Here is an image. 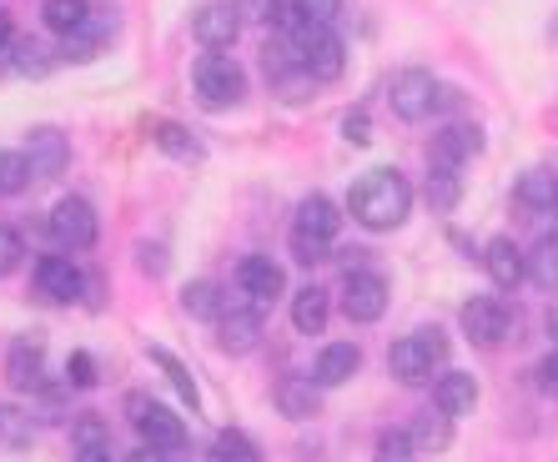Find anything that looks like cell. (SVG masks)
<instances>
[{
  "label": "cell",
  "instance_id": "cell-24",
  "mask_svg": "<svg viewBox=\"0 0 558 462\" xmlns=\"http://www.w3.org/2000/svg\"><path fill=\"white\" fill-rule=\"evenodd\" d=\"M11 65L21 71V76L40 81V76H51V71H56V51H51V46H46L40 36H15V56H11Z\"/></svg>",
  "mask_w": 558,
  "mask_h": 462
},
{
  "label": "cell",
  "instance_id": "cell-32",
  "mask_svg": "<svg viewBox=\"0 0 558 462\" xmlns=\"http://www.w3.org/2000/svg\"><path fill=\"white\" fill-rule=\"evenodd\" d=\"M211 462H262L257 442H252L247 433H236V427H227V433H217V448H211Z\"/></svg>",
  "mask_w": 558,
  "mask_h": 462
},
{
  "label": "cell",
  "instance_id": "cell-41",
  "mask_svg": "<svg viewBox=\"0 0 558 462\" xmlns=\"http://www.w3.org/2000/svg\"><path fill=\"white\" fill-rule=\"evenodd\" d=\"M342 136H348L352 146L373 142V121H367V111H348V115H342Z\"/></svg>",
  "mask_w": 558,
  "mask_h": 462
},
{
  "label": "cell",
  "instance_id": "cell-14",
  "mask_svg": "<svg viewBox=\"0 0 558 462\" xmlns=\"http://www.w3.org/2000/svg\"><path fill=\"white\" fill-rule=\"evenodd\" d=\"M26 161H31V171H36V181L61 177L65 161H71V142H65L56 126H36L31 131V146H26Z\"/></svg>",
  "mask_w": 558,
  "mask_h": 462
},
{
  "label": "cell",
  "instance_id": "cell-22",
  "mask_svg": "<svg viewBox=\"0 0 558 462\" xmlns=\"http://www.w3.org/2000/svg\"><path fill=\"white\" fill-rule=\"evenodd\" d=\"M257 337H262V317L252 307H232L221 317V346H227V352H252Z\"/></svg>",
  "mask_w": 558,
  "mask_h": 462
},
{
  "label": "cell",
  "instance_id": "cell-19",
  "mask_svg": "<svg viewBox=\"0 0 558 462\" xmlns=\"http://www.w3.org/2000/svg\"><path fill=\"white\" fill-rule=\"evenodd\" d=\"M433 402H438V412H448V417L473 412V402H478V382H473V373H442L438 387H433Z\"/></svg>",
  "mask_w": 558,
  "mask_h": 462
},
{
  "label": "cell",
  "instance_id": "cell-31",
  "mask_svg": "<svg viewBox=\"0 0 558 462\" xmlns=\"http://www.w3.org/2000/svg\"><path fill=\"white\" fill-rule=\"evenodd\" d=\"M36 181L26 151H0V196H21Z\"/></svg>",
  "mask_w": 558,
  "mask_h": 462
},
{
  "label": "cell",
  "instance_id": "cell-34",
  "mask_svg": "<svg viewBox=\"0 0 558 462\" xmlns=\"http://www.w3.org/2000/svg\"><path fill=\"white\" fill-rule=\"evenodd\" d=\"M71 442L76 448H111V423L96 417V412H81L76 423H71Z\"/></svg>",
  "mask_w": 558,
  "mask_h": 462
},
{
  "label": "cell",
  "instance_id": "cell-48",
  "mask_svg": "<svg viewBox=\"0 0 558 462\" xmlns=\"http://www.w3.org/2000/svg\"><path fill=\"white\" fill-rule=\"evenodd\" d=\"M544 327H548V337H554V346H558V302L548 307V317H544Z\"/></svg>",
  "mask_w": 558,
  "mask_h": 462
},
{
  "label": "cell",
  "instance_id": "cell-40",
  "mask_svg": "<svg viewBox=\"0 0 558 462\" xmlns=\"http://www.w3.org/2000/svg\"><path fill=\"white\" fill-rule=\"evenodd\" d=\"M65 382H71V387H96L92 352H71V357H65Z\"/></svg>",
  "mask_w": 558,
  "mask_h": 462
},
{
  "label": "cell",
  "instance_id": "cell-46",
  "mask_svg": "<svg viewBox=\"0 0 558 462\" xmlns=\"http://www.w3.org/2000/svg\"><path fill=\"white\" fill-rule=\"evenodd\" d=\"M71 462H111V448H76Z\"/></svg>",
  "mask_w": 558,
  "mask_h": 462
},
{
  "label": "cell",
  "instance_id": "cell-42",
  "mask_svg": "<svg viewBox=\"0 0 558 462\" xmlns=\"http://www.w3.org/2000/svg\"><path fill=\"white\" fill-rule=\"evenodd\" d=\"M232 5H236V15H247V21H277V11H282L277 0H232Z\"/></svg>",
  "mask_w": 558,
  "mask_h": 462
},
{
  "label": "cell",
  "instance_id": "cell-47",
  "mask_svg": "<svg viewBox=\"0 0 558 462\" xmlns=\"http://www.w3.org/2000/svg\"><path fill=\"white\" fill-rule=\"evenodd\" d=\"M126 462H171V458H167V452H161V448H136Z\"/></svg>",
  "mask_w": 558,
  "mask_h": 462
},
{
  "label": "cell",
  "instance_id": "cell-17",
  "mask_svg": "<svg viewBox=\"0 0 558 462\" xmlns=\"http://www.w3.org/2000/svg\"><path fill=\"white\" fill-rule=\"evenodd\" d=\"M357 367H363V352L352 342H332L317 352V373H312V382L317 387H342L348 377H357Z\"/></svg>",
  "mask_w": 558,
  "mask_h": 462
},
{
  "label": "cell",
  "instance_id": "cell-15",
  "mask_svg": "<svg viewBox=\"0 0 558 462\" xmlns=\"http://www.w3.org/2000/svg\"><path fill=\"white\" fill-rule=\"evenodd\" d=\"M111 31H117V15H111V11H92V21H86V26L71 31V36H61V61H96V51L111 40Z\"/></svg>",
  "mask_w": 558,
  "mask_h": 462
},
{
  "label": "cell",
  "instance_id": "cell-26",
  "mask_svg": "<svg viewBox=\"0 0 558 462\" xmlns=\"http://www.w3.org/2000/svg\"><path fill=\"white\" fill-rule=\"evenodd\" d=\"M151 142L161 146L167 156H177V161H202V142H196L186 126H177V121H156Z\"/></svg>",
  "mask_w": 558,
  "mask_h": 462
},
{
  "label": "cell",
  "instance_id": "cell-1",
  "mask_svg": "<svg viewBox=\"0 0 558 462\" xmlns=\"http://www.w3.org/2000/svg\"><path fill=\"white\" fill-rule=\"evenodd\" d=\"M348 211H352V221H363L367 231H392V227H403L408 211H413V186H408L403 171L377 167L352 186Z\"/></svg>",
  "mask_w": 558,
  "mask_h": 462
},
{
  "label": "cell",
  "instance_id": "cell-3",
  "mask_svg": "<svg viewBox=\"0 0 558 462\" xmlns=\"http://www.w3.org/2000/svg\"><path fill=\"white\" fill-rule=\"evenodd\" d=\"M192 81H196L202 106H211V111H227V106H236L242 96H247V76H242V65H236L232 56H221V51L196 56Z\"/></svg>",
  "mask_w": 558,
  "mask_h": 462
},
{
  "label": "cell",
  "instance_id": "cell-10",
  "mask_svg": "<svg viewBox=\"0 0 558 462\" xmlns=\"http://www.w3.org/2000/svg\"><path fill=\"white\" fill-rule=\"evenodd\" d=\"M36 292L46 296V302H76V296L86 292V277H81V267L71 257H40Z\"/></svg>",
  "mask_w": 558,
  "mask_h": 462
},
{
  "label": "cell",
  "instance_id": "cell-33",
  "mask_svg": "<svg viewBox=\"0 0 558 462\" xmlns=\"http://www.w3.org/2000/svg\"><path fill=\"white\" fill-rule=\"evenodd\" d=\"M428 202H433V211H453V206L463 202V177H458V171L433 167V177H428Z\"/></svg>",
  "mask_w": 558,
  "mask_h": 462
},
{
  "label": "cell",
  "instance_id": "cell-36",
  "mask_svg": "<svg viewBox=\"0 0 558 462\" xmlns=\"http://www.w3.org/2000/svg\"><path fill=\"white\" fill-rule=\"evenodd\" d=\"M151 362H156V367H161V373L171 377V387H177V392H182V402H192V408H196V382H192V373H186L182 362L171 357L167 346H151Z\"/></svg>",
  "mask_w": 558,
  "mask_h": 462
},
{
  "label": "cell",
  "instance_id": "cell-29",
  "mask_svg": "<svg viewBox=\"0 0 558 462\" xmlns=\"http://www.w3.org/2000/svg\"><path fill=\"white\" fill-rule=\"evenodd\" d=\"M529 282L538 292H558V236H544L529 252Z\"/></svg>",
  "mask_w": 558,
  "mask_h": 462
},
{
  "label": "cell",
  "instance_id": "cell-13",
  "mask_svg": "<svg viewBox=\"0 0 558 462\" xmlns=\"http://www.w3.org/2000/svg\"><path fill=\"white\" fill-rule=\"evenodd\" d=\"M40 367H46V342L40 337H21V342L11 346V357H5V382L15 387V392H36V387H46L40 382Z\"/></svg>",
  "mask_w": 558,
  "mask_h": 462
},
{
  "label": "cell",
  "instance_id": "cell-28",
  "mask_svg": "<svg viewBox=\"0 0 558 462\" xmlns=\"http://www.w3.org/2000/svg\"><path fill=\"white\" fill-rule=\"evenodd\" d=\"M453 442V417L448 412H423L413 423V448L417 452H442Z\"/></svg>",
  "mask_w": 558,
  "mask_h": 462
},
{
  "label": "cell",
  "instance_id": "cell-20",
  "mask_svg": "<svg viewBox=\"0 0 558 462\" xmlns=\"http://www.w3.org/2000/svg\"><path fill=\"white\" fill-rule=\"evenodd\" d=\"M327 312H332V296L323 292V287H302L298 296H292V327H298L302 337H317L327 327Z\"/></svg>",
  "mask_w": 558,
  "mask_h": 462
},
{
  "label": "cell",
  "instance_id": "cell-23",
  "mask_svg": "<svg viewBox=\"0 0 558 462\" xmlns=\"http://www.w3.org/2000/svg\"><path fill=\"white\" fill-rule=\"evenodd\" d=\"M298 227L302 231H312V236H338V227H342V217H338V206L327 202L323 192H312V196H302V206H298Z\"/></svg>",
  "mask_w": 558,
  "mask_h": 462
},
{
  "label": "cell",
  "instance_id": "cell-5",
  "mask_svg": "<svg viewBox=\"0 0 558 462\" xmlns=\"http://www.w3.org/2000/svg\"><path fill=\"white\" fill-rule=\"evenodd\" d=\"M126 412H131V423L142 427L146 448H161V452L186 448V423L177 417V412L156 408V402H146V398H126Z\"/></svg>",
  "mask_w": 558,
  "mask_h": 462
},
{
  "label": "cell",
  "instance_id": "cell-7",
  "mask_svg": "<svg viewBox=\"0 0 558 462\" xmlns=\"http://www.w3.org/2000/svg\"><path fill=\"white\" fill-rule=\"evenodd\" d=\"M342 312L352 321H377L388 312V277L383 271H348L342 282Z\"/></svg>",
  "mask_w": 558,
  "mask_h": 462
},
{
  "label": "cell",
  "instance_id": "cell-39",
  "mask_svg": "<svg viewBox=\"0 0 558 462\" xmlns=\"http://www.w3.org/2000/svg\"><path fill=\"white\" fill-rule=\"evenodd\" d=\"M21 257H26V242H21V231L0 227V277H11V271L21 267Z\"/></svg>",
  "mask_w": 558,
  "mask_h": 462
},
{
  "label": "cell",
  "instance_id": "cell-2",
  "mask_svg": "<svg viewBox=\"0 0 558 462\" xmlns=\"http://www.w3.org/2000/svg\"><path fill=\"white\" fill-rule=\"evenodd\" d=\"M448 357V337L438 332V327H423V332L403 337V342H392L388 352V373L398 377V382L417 387V382H428L433 367Z\"/></svg>",
  "mask_w": 558,
  "mask_h": 462
},
{
  "label": "cell",
  "instance_id": "cell-44",
  "mask_svg": "<svg viewBox=\"0 0 558 462\" xmlns=\"http://www.w3.org/2000/svg\"><path fill=\"white\" fill-rule=\"evenodd\" d=\"M11 56H15V36H11V21L0 15V71H15Z\"/></svg>",
  "mask_w": 558,
  "mask_h": 462
},
{
  "label": "cell",
  "instance_id": "cell-37",
  "mask_svg": "<svg viewBox=\"0 0 558 462\" xmlns=\"http://www.w3.org/2000/svg\"><path fill=\"white\" fill-rule=\"evenodd\" d=\"M292 257L302 262V267H323L327 262V236H312V231H292Z\"/></svg>",
  "mask_w": 558,
  "mask_h": 462
},
{
  "label": "cell",
  "instance_id": "cell-35",
  "mask_svg": "<svg viewBox=\"0 0 558 462\" xmlns=\"http://www.w3.org/2000/svg\"><path fill=\"white\" fill-rule=\"evenodd\" d=\"M377 462H413L417 448H413V433H403V427H388V433L377 437Z\"/></svg>",
  "mask_w": 558,
  "mask_h": 462
},
{
  "label": "cell",
  "instance_id": "cell-11",
  "mask_svg": "<svg viewBox=\"0 0 558 462\" xmlns=\"http://www.w3.org/2000/svg\"><path fill=\"white\" fill-rule=\"evenodd\" d=\"M483 267H488V277H494V287H504V292H513V287L529 277V252H523L513 236H494V242L483 246Z\"/></svg>",
  "mask_w": 558,
  "mask_h": 462
},
{
  "label": "cell",
  "instance_id": "cell-12",
  "mask_svg": "<svg viewBox=\"0 0 558 462\" xmlns=\"http://www.w3.org/2000/svg\"><path fill=\"white\" fill-rule=\"evenodd\" d=\"M478 151H483V131L468 126V121H453V126H442L433 136V167H442V171H458L468 156H478Z\"/></svg>",
  "mask_w": 558,
  "mask_h": 462
},
{
  "label": "cell",
  "instance_id": "cell-4",
  "mask_svg": "<svg viewBox=\"0 0 558 462\" xmlns=\"http://www.w3.org/2000/svg\"><path fill=\"white\" fill-rule=\"evenodd\" d=\"M51 236L71 252H92L96 236H101V221H96V206L86 196H61L51 206Z\"/></svg>",
  "mask_w": 558,
  "mask_h": 462
},
{
  "label": "cell",
  "instance_id": "cell-27",
  "mask_svg": "<svg viewBox=\"0 0 558 462\" xmlns=\"http://www.w3.org/2000/svg\"><path fill=\"white\" fill-rule=\"evenodd\" d=\"M92 0H46L40 5V15H46V26L61 31V36H71V31H81L86 21H92Z\"/></svg>",
  "mask_w": 558,
  "mask_h": 462
},
{
  "label": "cell",
  "instance_id": "cell-38",
  "mask_svg": "<svg viewBox=\"0 0 558 462\" xmlns=\"http://www.w3.org/2000/svg\"><path fill=\"white\" fill-rule=\"evenodd\" d=\"M292 11L302 15V21H317V26H332L342 15V0H292Z\"/></svg>",
  "mask_w": 558,
  "mask_h": 462
},
{
  "label": "cell",
  "instance_id": "cell-25",
  "mask_svg": "<svg viewBox=\"0 0 558 462\" xmlns=\"http://www.w3.org/2000/svg\"><path fill=\"white\" fill-rule=\"evenodd\" d=\"M513 196H519L529 211H554L558 206V177L554 171H544V167H533V171H523L519 177V192Z\"/></svg>",
  "mask_w": 558,
  "mask_h": 462
},
{
  "label": "cell",
  "instance_id": "cell-16",
  "mask_svg": "<svg viewBox=\"0 0 558 462\" xmlns=\"http://www.w3.org/2000/svg\"><path fill=\"white\" fill-rule=\"evenodd\" d=\"M236 282H242V292H247L252 302H272V296H282L287 277H282V267H277L272 257H242Z\"/></svg>",
  "mask_w": 558,
  "mask_h": 462
},
{
  "label": "cell",
  "instance_id": "cell-18",
  "mask_svg": "<svg viewBox=\"0 0 558 462\" xmlns=\"http://www.w3.org/2000/svg\"><path fill=\"white\" fill-rule=\"evenodd\" d=\"M317 408H323V398H317V382H312V377H282V382H277V412H282V417L307 423V417H317Z\"/></svg>",
  "mask_w": 558,
  "mask_h": 462
},
{
  "label": "cell",
  "instance_id": "cell-9",
  "mask_svg": "<svg viewBox=\"0 0 558 462\" xmlns=\"http://www.w3.org/2000/svg\"><path fill=\"white\" fill-rule=\"evenodd\" d=\"M236 31H242V15H236L232 0H207V5L192 15V36L202 40L207 51H221V46H232Z\"/></svg>",
  "mask_w": 558,
  "mask_h": 462
},
{
  "label": "cell",
  "instance_id": "cell-45",
  "mask_svg": "<svg viewBox=\"0 0 558 462\" xmlns=\"http://www.w3.org/2000/svg\"><path fill=\"white\" fill-rule=\"evenodd\" d=\"M136 257H142V267L151 271V277H161V271H167V257H161V246H142Z\"/></svg>",
  "mask_w": 558,
  "mask_h": 462
},
{
  "label": "cell",
  "instance_id": "cell-8",
  "mask_svg": "<svg viewBox=\"0 0 558 462\" xmlns=\"http://www.w3.org/2000/svg\"><path fill=\"white\" fill-rule=\"evenodd\" d=\"M458 321H463L468 342H478V346H498L508 337V307L498 296H473V302L458 312Z\"/></svg>",
  "mask_w": 558,
  "mask_h": 462
},
{
  "label": "cell",
  "instance_id": "cell-43",
  "mask_svg": "<svg viewBox=\"0 0 558 462\" xmlns=\"http://www.w3.org/2000/svg\"><path fill=\"white\" fill-rule=\"evenodd\" d=\"M538 387H544L548 398H558V346L548 352L544 362H538Z\"/></svg>",
  "mask_w": 558,
  "mask_h": 462
},
{
  "label": "cell",
  "instance_id": "cell-6",
  "mask_svg": "<svg viewBox=\"0 0 558 462\" xmlns=\"http://www.w3.org/2000/svg\"><path fill=\"white\" fill-rule=\"evenodd\" d=\"M438 81H433V71H423V65H408V71H398L392 76V111L403 115V121H423V115H433V106H438Z\"/></svg>",
  "mask_w": 558,
  "mask_h": 462
},
{
  "label": "cell",
  "instance_id": "cell-21",
  "mask_svg": "<svg viewBox=\"0 0 558 462\" xmlns=\"http://www.w3.org/2000/svg\"><path fill=\"white\" fill-rule=\"evenodd\" d=\"M182 307H186V317H196V321H221L227 317V296H221V287L211 282V277H202V282L182 287Z\"/></svg>",
  "mask_w": 558,
  "mask_h": 462
},
{
  "label": "cell",
  "instance_id": "cell-30",
  "mask_svg": "<svg viewBox=\"0 0 558 462\" xmlns=\"http://www.w3.org/2000/svg\"><path fill=\"white\" fill-rule=\"evenodd\" d=\"M31 437H36L31 412L15 408V402H0V442H5V448H31Z\"/></svg>",
  "mask_w": 558,
  "mask_h": 462
}]
</instances>
